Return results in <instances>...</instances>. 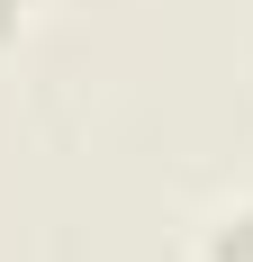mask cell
I'll use <instances>...</instances> for the list:
<instances>
[{
	"instance_id": "cell-1",
	"label": "cell",
	"mask_w": 253,
	"mask_h": 262,
	"mask_svg": "<svg viewBox=\"0 0 253 262\" xmlns=\"http://www.w3.org/2000/svg\"><path fill=\"white\" fill-rule=\"evenodd\" d=\"M208 262H253V199L208 226Z\"/></svg>"
},
{
	"instance_id": "cell-2",
	"label": "cell",
	"mask_w": 253,
	"mask_h": 262,
	"mask_svg": "<svg viewBox=\"0 0 253 262\" xmlns=\"http://www.w3.org/2000/svg\"><path fill=\"white\" fill-rule=\"evenodd\" d=\"M27 18V0H0V36H9V27H18Z\"/></svg>"
}]
</instances>
